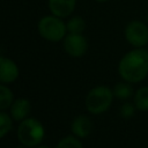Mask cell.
Returning <instances> with one entry per match:
<instances>
[{
    "instance_id": "15",
    "label": "cell",
    "mask_w": 148,
    "mask_h": 148,
    "mask_svg": "<svg viewBox=\"0 0 148 148\" xmlns=\"http://www.w3.org/2000/svg\"><path fill=\"white\" fill-rule=\"evenodd\" d=\"M57 148H83V146L75 135H68L58 142Z\"/></svg>"
},
{
    "instance_id": "18",
    "label": "cell",
    "mask_w": 148,
    "mask_h": 148,
    "mask_svg": "<svg viewBox=\"0 0 148 148\" xmlns=\"http://www.w3.org/2000/svg\"><path fill=\"white\" fill-rule=\"evenodd\" d=\"M36 148H50V147H47V146H39V147H37L36 146Z\"/></svg>"
},
{
    "instance_id": "16",
    "label": "cell",
    "mask_w": 148,
    "mask_h": 148,
    "mask_svg": "<svg viewBox=\"0 0 148 148\" xmlns=\"http://www.w3.org/2000/svg\"><path fill=\"white\" fill-rule=\"evenodd\" d=\"M13 118L9 114L0 111V139H2L13 127Z\"/></svg>"
},
{
    "instance_id": "4",
    "label": "cell",
    "mask_w": 148,
    "mask_h": 148,
    "mask_svg": "<svg viewBox=\"0 0 148 148\" xmlns=\"http://www.w3.org/2000/svg\"><path fill=\"white\" fill-rule=\"evenodd\" d=\"M39 35L49 42H59L65 38L67 27L62 20L56 15H46L38 22Z\"/></svg>"
},
{
    "instance_id": "5",
    "label": "cell",
    "mask_w": 148,
    "mask_h": 148,
    "mask_svg": "<svg viewBox=\"0 0 148 148\" xmlns=\"http://www.w3.org/2000/svg\"><path fill=\"white\" fill-rule=\"evenodd\" d=\"M124 36L133 47H145L148 44V24L140 20H132L126 24Z\"/></svg>"
},
{
    "instance_id": "21",
    "label": "cell",
    "mask_w": 148,
    "mask_h": 148,
    "mask_svg": "<svg viewBox=\"0 0 148 148\" xmlns=\"http://www.w3.org/2000/svg\"><path fill=\"white\" fill-rule=\"evenodd\" d=\"M15 148H24V147H15Z\"/></svg>"
},
{
    "instance_id": "19",
    "label": "cell",
    "mask_w": 148,
    "mask_h": 148,
    "mask_svg": "<svg viewBox=\"0 0 148 148\" xmlns=\"http://www.w3.org/2000/svg\"><path fill=\"white\" fill-rule=\"evenodd\" d=\"M95 1H97V2H105V1H108V0H95Z\"/></svg>"
},
{
    "instance_id": "10",
    "label": "cell",
    "mask_w": 148,
    "mask_h": 148,
    "mask_svg": "<svg viewBox=\"0 0 148 148\" xmlns=\"http://www.w3.org/2000/svg\"><path fill=\"white\" fill-rule=\"evenodd\" d=\"M31 105L27 98H17L10 105V117L14 120L22 121L30 113Z\"/></svg>"
},
{
    "instance_id": "14",
    "label": "cell",
    "mask_w": 148,
    "mask_h": 148,
    "mask_svg": "<svg viewBox=\"0 0 148 148\" xmlns=\"http://www.w3.org/2000/svg\"><path fill=\"white\" fill-rule=\"evenodd\" d=\"M67 31L71 34H82L86 29V22L80 16H74L69 18V21L66 23Z\"/></svg>"
},
{
    "instance_id": "17",
    "label": "cell",
    "mask_w": 148,
    "mask_h": 148,
    "mask_svg": "<svg viewBox=\"0 0 148 148\" xmlns=\"http://www.w3.org/2000/svg\"><path fill=\"white\" fill-rule=\"evenodd\" d=\"M136 108L134 105V103H130V102H125L121 104L120 109H119V113L121 116V118L124 119H130L135 114Z\"/></svg>"
},
{
    "instance_id": "1",
    "label": "cell",
    "mask_w": 148,
    "mask_h": 148,
    "mask_svg": "<svg viewBox=\"0 0 148 148\" xmlns=\"http://www.w3.org/2000/svg\"><path fill=\"white\" fill-rule=\"evenodd\" d=\"M118 73L124 81L139 83L148 76V51L134 47L126 52L118 62Z\"/></svg>"
},
{
    "instance_id": "7",
    "label": "cell",
    "mask_w": 148,
    "mask_h": 148,
    "mask_svg": "<svg viewBox=\"0 0 148 148\" xmlns=\"http://www.w3.org/2000/svg\"><path fill=\"white\" fill-rule=\"evenodd\" d=\"M18 77V67L9 58L0 56V82L10 83Z\"/></svg>"
},
{
    "instance_id": "13",
    "label": "cell",
    "mask_w": 148,
    "mask_h": 148,
    "mask_svg": "<svg viewBox=\"0 0 148 148\" xmlns=\"http://www.w3.org/2000/svg\"><path fill=\"white\" fill-rule=\"evenodd\" d=\"M13 102H14V96L12 90L6 86L0 84V110H6L10 108Z\"/></svg>"
},
{
    "instance_id": "6",
    "label": "cell",
    "mask_w": 148,
    "mask_h": 148,
    "mask_svg": "<svg viewBox=\"0 0 148 148\" xmlns=\"http://www.w3.org/2000/svg\"><path fill=\"white\" fill-rule=\"evenodd\" d=\"M64 49L73 58L82 57L88 50V42L82 34H68L64 38Z\"/></svg>"
},
{
    "instance_id": "3",
    "label": "cell",
    "mask_w": 148,
    "mask_h": 148,
    "mask_svg": "<svg viewBox=\"0 0 148 148\" xmlns=\"http://www.w3.org/2000/svg\"><path fill=\"white\" fill-rule=\"evenodd\" d=\"M45 131L43 124L36 118H25L20 121L17 138L25 147H36L44 139Z\"/></svg>"
},
{
    "instance_id": "12",
    "label": "cell",
    "mask_w": 148,
    "mask_h": 148,
    "mask_svg": "<svg viewBox=\"0 0 148 148\" xmlns=\"http://www.w3.org/2000/svg\"><path fill=\"white\" fill-rule=\"evenodd\" d=\"M134 105L139 111H148V86H142L134 92Z\"/></svg>"
},
{
    "instance_id": "8",
    "label": "cell",
    "mask_w": 148,
    "mask_h": 148,
    "mask_svg": "<svg viewBox=\"0 0 148 148\" xmlns=\"http://www.w3.org/2000/svg\"><path fill=\"white\" fill-rule=\"evenodd\" d=\"M76 6V0H49V9L52 15L60 18L69 16Z\"/></svg>"
},
{
    "instance_id": "9",
    "label": "cell",
    "mask_w": 148,
    "mask_h": 148,
    "mask_svg": "<svg viewBox=\"0 0 148 148\" xmlns=\"http://www.w3.org/2000/svg\"><path fill=\"white\" fill-rule=\"evenodd\" d=\"M71 131L76 138H80V139L87 138L92 131L91 119L83 114L77 116L76 118L73 119L71 124Z\"/></svg>"
},
{
    "instance_id": "11",
    "label": "cell",
    "mask_w": 148,
    "mask_h": 148,
    "mask_svg": "<svg viewBox=\"0 0 148 148\" xmlns=\"http://www.w3.org/2000/svg\"><path fill=\"white\" fill-rule=\"evenodd\" d=\"M112 91H113L114 97H117L118 99L127 101L133 95L132 83L123 80L121 82H118V83L114 84V87L112 88Z\"/></svg>"
},
{
    "instance_id": "20",
    "label": "cell",
    "mask_w": 148,
    "mask_h": 148,
    "mask_svg": "<svg viewBox=\"0 0 148 148\" xmlns=\"http://www.w3.org/2000/svg\"><path fill=\"white\" fill-rule=\"evenodd\" d=\"M146 20H147V23H148V13H147V16H146Z\"/></svg>"
},
{
    "instance_id": "2",
    "label": "cell",
    "mask_w": 148,
    "mask_h": 148,
    "mask_svg": "<svg viewBox=\"0 0 148 148\" xmlns=\"http://www.w3.org/2000/svg\"><path fill=\"white\" fill-rule=\"evenodd\" d=\"M113 91L106 86H97L86 96V108L92 114H102L109 110L113 101Z\"/></svg>"
},
{
    "instance_id": "22",
    "label": "cell",
    "mask_w": 148,
    "mask_h": 148,
    "mask_svg": "<svg viewBox=\"0 0 148 148\" xmlns=\"http://www.w3.org/2000/svg\"><path fill=\"white\" fill-rule=\"evenodd\" d=\"M147 77H148V76H147Z\"/></svg>"
}]
</instances>
